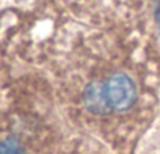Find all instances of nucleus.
<instances>
[{
  "label": "nucleus",
  "mask_w": 160,
  "mask_h": 154,
  "mask_svg": "<svg viewBox=\"0 0 160 154\" xmlns=\"http://www.w3.org/2000/svg\"><path fill=\"white\" fill-rule=\"evenodd\" d=\"M46 80V79H44ZM64 118L46 80L39 88H16L3 107L2 154H58L68 141Z\"/></svg>",
  "instance_id": "f03ea898"
},
{
  "label": "nucleus",
  "mask_w": 160,
  "mask_h": 154,
  "mask_svg": "<svg viewBox=\"0 0 160 154\" xmlns=\"http://www.w3.org/2000/svg\"><path fill=\"white\" fill-rule=\"evenodd\" d=\"M58 154H124V152L113 151L102 143L75 135L68 138V141L63 145Z\"/></svg>",
  "instance_id": "7ed1b4c3"
},
{
  "label": "nucleus",
  "mask_w": 160,
  "mask_h": 154,
  "mask_svg": "<svg viewBox=\"0 0 160 154\" xmlns=\"http://www.w3.org/2000/svg\"><path fill=\"white\" fill-rule=\"evenodd\" d=\"M46 80L75 135L126 154L155 116L160 58L126 19H75L47 49Z\"/></svg>",
  "instance_id": "f257e3e1"
}]
</instances>
